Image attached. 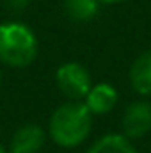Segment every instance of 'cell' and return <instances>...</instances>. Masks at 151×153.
<instances>
[{"instance_id":"8fae6325","label":"cell","mask_w":151,"mask_h":153,"mask_svg":"<svg viewBox=\"0 0 151 153\" xmlns=\"http://www.w3.org/2000/svg\"><path fill=\"white\" fill-rule=\"evenodd\" d=\"M100 4H119V2H124V0H98Z\"/></svg>"},{"instance_id":"7a4b0ae2","label":"cell","mask_w":151,"mask_h":153,"mask_svg":"<svg viewBox=\"0 0 151 153\" xmlns=\"http://www.w3.org/2000/svg\"><path fill=\"white\" fill-rule=\"evenodd\" d=\"M38 38L32 29L20 22L0 25V61L11 68H27L38 55Z\"/></svg>"},{"instance_id":"6da1fadb","label":"cell","mask_w":151,"mask_h":153,"mask_svg":"<svg viewBox=\"0 0 151 153\" xmlns=\"http://www.w3.org/2000/svg\"><path fill=\"white\" fill-rule=\"evenodd\" d=\"M93 114L84 102H68L53 111L48 123L50 137L62 148L80 146L91 134Z\"/></svg>"},{"instance_id":"7c38bea8","label":"cell","mask_w":151,"mask_h":153,"mask_svg":"<svg viewBox=\"0 0 151 153\" xmlns=\"http://www.w3.org/2000/svg\"><path fill=\"white\" fill-rule=\"evenodd\" d=\"M0 153H7V150L4 148V144H2V143H0Z\"/></svg>"},{"instance_id":"9c48e42d","label":"cell","mask_w":151,"mask_h":153,"mask_svg":"<svg viewBox=\"0 0 151 153\" xmlns=\"http://www.w3.org/2000/svg\"><path fill=\"white\" fill-rule=\"evenodd\" d=\"M68 14L76 22H89L98 13V0H64Z\"/></svg>"},{"instance_id":"4fadbf2b","label":"cell","mask_w":151,"mask_h":153,"mask_svg":"<svg viewBox=\"0 0 151 153\" xmlns=\"http://www.w3.org/2000/svg\"><path fill=\"white\" fill-rule=\"evenodd\" d=\"M0 84H2V73H0Z\"/></svg>"},{"instance_id":"30bf717a","label":"cell","mask_w":151,"mask_h":153,"mask_svg":"<svg viewBox=\"0 0 151 153\" xmlns=\"http://www.w3.org/2000/svg\"><path fill=\"white\" fill-rule=\"evenodd\" d=\"M5 2H7V5H9L11 9H16V11H18V9H23V7L29 4V0H5Z\"/></svg>"},{"instance_id":"52a82bcc","label":"cell","mask_w":151,"mask_h":153,"mask_svg":"<svg viewBox=\"0 0 151 153\" xmlns=\"http://www.w3.org/2000/svg\"><path fill=\"white\" fill-rule=\"evenodd\" d=\"M130 82L139 94L151 96V48L133 61L130 68Z\"/></svg>"},{"instance_id":"277c9868","label":"cell","mask_w":151,"mask_h":153,"mask_svg":"<svg viewBox=\"0 0 151 153\" xmlns=\"http://www.w3.org/2000/svg\"><path fill=\"white\" fill-rule=\"evenodd\" d=\"M123 135L128 139H139L151 130V103L148 102H133L126 107L123 119Z\"/></svg>"},{"instance_id":"3957f363","label":"cell","mask_w":151,"mask_h":153,"mask_svg":"<svg viewBox=\"0 0 151 153\" xmlns=\"http://www.w3.org/2000/svg\"><path fill=\"white\" fill-rule=\"evenodd\" d=\"M55 80L62 94H66L73 102H80L82 98H85V94L93 87L89 71L78 62L62 64L55 73Z\"/></svg>"},{"instance_id":"ba28073f","label":"cell","mask_w":151,"mask_h":153,"mask_svg":"<svg viewBox=\"0 0 151 153\" xmlns=\"http://www.w3.org/2000/svg\"><path fill=\"white\" fill-rule=\"evenodd\" d=\"M87 153H137L132 141L123 134H107L98 139Z\"/></svg>"},{"instance_id":"8992f818","label":"cell","mask_w":151,"mask_h":153,"mask_svg":"<svg viewBox=\"0 0 151 153\" xmlns=\"http://www.w3.org/2000/svg\"><path fill=\"white\" fill-rule=\"evenodd\" d=\"M87 109L91 111V114H107L110 112L115 103H117V91L115 87L107 84V82H101V84H96L89 89V93L85 94V102Z\"/></svg>"},{"instance_id":"5b68a950","label":"cell","mask_w":151,"mask_h":153,"mask_svg":"<svg viewBox=\"0 0 151 153\" xmlns=\"http://www.w3.org/2000/svg\"><path fill=\"white\" fill-rule=\"evenodd\" d=\"M44 141H46L44 130L36 123H29L14 132L7 153H39L44 146Z\"/></svg>"}]
</instances>
